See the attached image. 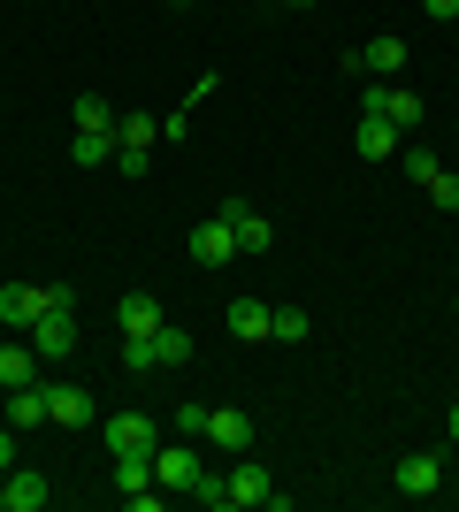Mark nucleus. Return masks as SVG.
<instances>
[{
  "label": "nucleus",
  "mask_w": 459,
  "mask_h": 512,
  "mask_svg": "<svg viewBox=\"0 0 459 512\" xmlns=\"http://www.w3.org/2000/svg\"><path fill=\"white\" fill-rule=\"evenodd\" d=\"M54 306H77V299H69V283H46V291H31V283H0V329H23V337H31V321L54 314Z\"/></svg>",
  "instance_id": "f257e3e1"
},
{
  "label": "nucleus",
  "mask_w": 459,
  "mask_h": 512,
  "mask_svg": "<svg viewBox=\"0 0 459 512\" xmlns=\"http://www.w3.org/2000/svg\"><path fill=\"white\" fill-rule=\"evenodd\" d=\"M153 146H161V115H123V123H115V169L123 176H146Z\"/></svg>",
  "instance_id": "f03ea898"
},
{
  "label": "nucleus",
  "mask_w": 459,
  "mask_h": 512,
  "mask_svg": "<svg viewBox=\"0 0 459 512\" xmlns=\"http://www.w3.org/2000/svg\"><path fill=\"white\" fill-rule=\"evenodd\" d=\"M153 444H161V421H146V413L108 421V459H153Z\"/></svg>",
  "instance_id": "7ed1b4c3"
},
{
  "label": "nucleus",
  "mask_w": 459,
  "mask_h": 512,
  "mask_svg": "<svg viewBox=\"0 0 459 512\" xmlns=\"http://www.w3.org/2000/svg\"><path fill=\"white\" fill-rule=\"evenodd\" d=\"M222 222H230V237H238V253H268L276 245V230H268V214L253 207V199H222Z\"/></svg>",
  "instance_id": "20e7f679"
},
{
  "label": "nucleus",
  "mask_w": 459,
  "mask_h": 512,
  "mask_svg": "<svg viewBox=\"0 0 459 512\" xmlns=\"http://www.w3.org/2000/svg\"><path fill=\"white\" fill-rule=\"evenodd\" d=\"M391 490L398 497H437L444 490V459L437 451H406V459L391 467Z\"/></svg>",
  "instance_id": "39448f33"
},
{
  "label": "nucleus",
  "mask_w": 459,
  "mask_h": 512,
  "mask_svg": "<svg viewBox=\"0 0 459 512\" xmlns=\"http://www.w3.org/2000/svg\"><path fill=\"white\" fill-rule=\"evenodd\" d=\"M199 451L192 444H169V436H161V444H153V482H161V490H192L199 482Z\"/></svg>",
  "instance_id": "423d86ee"
},
{
  "label": "nucleus",
  "mask_w": 459,
  "mask_h": 512,
  "mask_svg": "<svg viewBox=\"0 0 459 512\" xmlns=\"http://www.w3.org/2000/svg\"><path fill=\"white\" fill-rule=\"evenodd\" d=\"M31 352H39L46 367L77 352V321H69V306H54V314H39V321H31Z\"/></svg>",
  "instance_id": "0eeeda50"
},
{
  "label": "nucleus",
  "mask_w": 459,
  "mask_h": 512,
  "mask_svg": "<svg viewBox=\"0 0 459 512\" xmlns=\"http://www.w3.org/2000/svg\"><path fill=\"white\" fill-rule=\"evenodd\" d=\"M352 69H360V77H398V69H406V39H391V31H383V39L352 46V54H345V77H352Z\"/></svg>",
  "instance_id": "6e6552de"
},
{
  "label": "nucleus",
  "mask_w": 459,
  "mask_h": 512,
  "mask_svg": "<svg viewBox=\"0 0 459 512\" xmlns=\"http://www.w3.org/2000/svg\"><path fill=\"white\" fill-rule=\"evenodd\" d=\"M184 245H192L199 268H230V253H238V237H230V222H222V214H207V222H199Z\"/></svg>",
  "instance_id": "1a4fd4ad"
},
{
  "label": "nucleus",
  "mask_w": 459,
  "mask_h": 512,
  "mask_svg": "<svg viewBox=\"0 0 459 512\" xmlns=\"http://www.w3.org/2000/svg\"><path fill=\"white\" fill-rule=\"evenodd\" d=\"M222 482H230V512L268 505V490H276V482H268V467H261V459H245V451H238V467L222 474Z\"/></svg>",
  "instance_id": "9d476101"
},
{
  "label": "nucleus",
  "mask_w": 459,
  "mask_h": 512,
  "mask_svg": "<svg viewBox=\"0 0 459 512\" xmlns=\"http://www.w3.org/2000/svg\"><path fill=\"white\" fill-rule=\"evenodd\" d=\"M207 444L238 459V451H253V421H245L238 406H207Z\"/></svg>",
  "instance_id": "9b49d317"
},
{
  "label": "nucleus",
  "mask_w": 459,
  "mask_h": 512,
  "mask_svg": "<svg viewBox=\"0 0 459 512\" xmlns=\"http://www.w3.org/2000/svg\"><path fill=\"white\" fill-rule=\"evenodd\" d=\"M46 421H54V428H85V421H92V390L46 383Z\"/></svg>",
  "instance_id": "f8f14e48"
},
{
  "label": "nucleus",
  "mask_w": 459,
  "mask_h": 512,
  "mask_svg": "<svg viewBox=\"0 0 459 512\" xmlns=\"http://www.w3.org/2000/svg\"><path fill=\"white\" fill-rule=\"evenodd\" d=\"M39 352L31 344H0V390H23V383H39Z\"/></svg>",
  "instance_id": "ddd939ff"
},
{
  "label": "nucleus",
  "mask_w": 459,
  "mask_h": 512,
  "mask_svg": "<svg viewBox=\"0 0 459 512\" xmlns=\"http://www.w3.org/2000/svg\"><path fill=\"white\" fill-rule=\"evenodd\" d=\"M115 314H123V337H153V329H161V299H153V291H131Z\"/></svg>",
  "instance_id": "4468645a"
},
{
  "label": "nucleus",
  "mask_w": 459,
  "mask_h": 512,
  "mask_svg": "<svg viewBox=\"0 0 459 512\" xmlns=\"http://www.w3.org/2000/svg\"><path fill=\"white\" fill-rule=\"evenodd\" d=\"M0 482H8V512H46V474H23V467H8Z\"/></svg>",
  "instance_id": "2eb2a0df"
},
{
  "label": "nucleus",
  "mask_w": 459,
  "mask_h": 512,
  "mask_svg": "<svg viewBox=\"0 0 459 512\" xmlns=\"http://www.w3.org/2000/svg\"><path fill=\"white\" fill-rule=\"evenodd\" d=\"M69 161H77V169H108L115 161V130H77V138H69Z\"/></svg>",
  "instance_id": "dca6fc26"
},
{
  "label": "nucleus",
  "mask_w": 459,
  "mask_h": 512,
  "mask_svg": "<svg viewBox=\"0 0 459 512\" xmlns=\"http://www.w3.org/2000/svg\"><path fill=\"white\" fill-rule=\"evenodd\" d=\"M230 337L238 344H268V306L261 299H230Z\"/></svg>",
  "instance_id": "f3484780"
},
{
  "label": "nucleus",
  "mask_w": 459,
  "mask_h": 512,
  "mask_svg": "<svg viewBox=\"0 0 459 512\" xmlns=\"http://www.w3.org/2000/svg\"><path fill=\"white\" fill-rule=\"evenodd\" d=\"M8 428H46V383L8 390Z\"/></svg>",
  "instance_id": "a211bd4d"
},
{
  "label": "nucleus",
  "mask_w": 459,
  "mask_h": 512,
  "mask_svg": "<svg viewBox=\"0 0 459 512\" xmlns=\"http://www.w3.org/2000/svg\"><path fill=\"white\" fill-rule=\"evenodd\" d=\"M184 360H192V337H184L176 321H161V329H153V367H184Z\"/></svg>",
  "instance_id": "6ab92c4d"
},
{
  "label": "nucleus",
  "mask_w": 459,
  "mask_h": 512,
  "mask_svg": "<svg viewBox=\"0 0 459 512\" xmlns=\"http://www.w3.org/2000/svg\"><path fill=\"white\" fill-rule=\"evenodd\" d=\"M383 115H391L398 130H414L421 123V92L414 85H383Z\"/></svg>",
  "instance_id": "aec40b11"
},
{
  "label": "nucleus",
  "mask_w": 459,
  "mask_h": 512,
  "mask_svg": "<svg viewBox=\"0 0 459 512\" xmlns=\"http://www.w3.org/2000/svg\"><path fill=\"white\" fill-rule=\"evenodd\" d=\"M69 123H77V130H115L123 115H108V100H100V92H77V107H69Z\"/></svg>",
  "instance_id": "412c9836"
},
{
  "label": "nucleus",
  "mask_w": 459,
  "mask_h": 512,
  "mask_svg": "<svg viewBox=\"0 0 459 512\" xmlns=\"http://www.w3.org/2000/svg\"><path fill=\"white\" fill-rule=\"evenodd\" d=\"M306 329H314V321H306L299 306H268V337L276 344H306Z\"/></svg>",
  "instance_id": "4be33fe9"
},
{
  "label": "nucleus",
  "mask_w": 459,
  "mask_h": 512,
  "mask_svg": "<svg viewBox=\"0 0 459 512\" xmlns=\"http://www.w3.org/2000/svg\"><path fill=\"white\" fill-rule=\"evenodd\" d=\"M437 169H444V161L414 138V146H406V176H414V184H437Z\"/></svg>",
  "instance_id": "5701e85b"
},
{
  "label": "nucleus",
  "mask_w": 459,
  "mask_h": 512,
  "mask_svg": "<svg viewBox=\"0 0 459 512\" xmlns=\"http://www.w3.org/2000/svg\"><path fill=\"white\" fill-rule=\"evenodd\" d=\"M192 497H199V505H215V512H230V482H222V474H199Z\"/></svg>",
  "instance_id": "b1692460"
},
{
  "label": "nucleus",
  "mask_w": 459,
  "mask_h": 512,
  "mask_svg": "<svg viewBox=\"0 0 459 512\" xmlns=\"http://www.w3.org/2000/svg\"><path fill=\"white\" fill-rule=\"evenodd\" d=\"M123 367H131V375H153V337H123Z\"/></svg>",
  "instance_id": "393cba45"
},
{
  "label": "nucleus",
  "mask_w": 459,
  "mask_h": 512,
  "mask_svg": "<svg viewBox=\"0 0 459 512\" xmlns=\"http://www.w3.org/2000/svg\"><path fill=\"white\" fill-rule=\"evenodd\" d=\"M169 428H176V436H207V406H176Z\"/></svg>",
  "instance_id": "a878e982"
},
{
  "label": "nucleus",
  "mask_w": 459,
  "mask_h": 512,
  "mask_svg": "<svg viewBox=\"0 0 459 512\" xmlns=\"http://www.w3.org/2000/svg\"><path fill=\"white\" fill-rule=\"evenodd\" d=\"M429 199H437V207H452V214H459V176H452V169H437V184H429Z\"/></svg>",
  "instance_id": "bb28decb"
},
{
  "label": "nucleus",
  "mask_w": 459,
  "mask_h": 512,
  "mask_svg": "<svg viewBox=\"0 0 459 512\" xmlns=\"http://www.w3.org/2000/svg\"><path fill=\"white\" fill-rule=\"evenodd\" d=\"M123 505H131V512H161V482H146V490H123Z\"/></svg>",
  "instance_id": "cd10ccee"
},
{
  "label": "nucleus",
  "mask_w": 459,
  "mask_h": 512,
  "mask_svg": "<svg viewBox=\"0 0 459 512\" xmlns=\"http://www.w3.org/2000/svg\"><path fill=\"white\" fill-rule=\"evenodd\" d=\"M16 467V428H0V474Z\"/></svg>",
  "instance_id": "c85d7f7f"
},
{
  "label": "nucleus",
  "mask_w": 459,
  "mask_h": 512,
  "mask_svg": "<svg viewBox=\"0 0 459 512\" xmlns=\"http://www.w3.org/2000/svg\"><path fill=\"white\" fill-rule=\"evenodd\" d=\"M421 8H429L437 23H452V16H459V0H421Z\"/></svg>",
  "instance_id": "c756f323"
},
{
  "label": "nucleus",
  "mask_w": 459,
  "mask_h": 512,
  "mask_svg": "<svg viewBox=\"0 0 459 512\" xmlns=\"http://www.w3.org/2000/svg\"><path fill=\"white\" fill-rule=\"evenodd\" d=\"M444 436H452V444H459V406H452V421H444Z\"/></svg>",
  "instance_id": "7c9ffc66"
},
{
  "label": "nucleus",
  "mask_w": 459,
  "mask_h": 512,
  "mask_svg": "<svg viewBox=\"0 0 459 512\" xmlns=\"http://www.w3.org/2000/svg\"><path fill=\"white\" fill-rule=\"evenodd\" d=\"M0 344H8V329H0Z\"/></svg>",
  "instance_id": "2f4dec72"
},
{
  "label": "nucleus",
  "mask_w": 459,
  "mask_h": 512,
  "mask_svg": "<svg viewBox=\"0 0 459 512\" xmlns=\"http://www.w3.org/2000/svg\"><path fill=\"white\" fill-rule=\"evenodd\" d=\"M452 314H459V306H452Z\"/></svg>",
  "instance_id": "473e14b6"
}]
</instances>
